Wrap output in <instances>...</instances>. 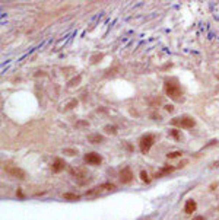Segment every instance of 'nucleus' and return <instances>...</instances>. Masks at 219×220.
Returning a JSON list of instances; mask_svg holds the SVG:
<instances>
[{"label":"nucleus","instance_id":"ddd939ff","mask_svg":"<svg viewBox=\"0 0 219 220\" xmlns=\"http://www.w3.org/2000/svg\"><path fill=\"white\" fill-rule=\"evenodd\" d=\"M63 197H64L66 200H75V201L80 198V197H79L77 194H70V192H66V194H63Z\"/></svg>","mask_w":219,"mask_h":220},{"label":"nucleus","instance_id":"2eb2a0df","mask_svg":"<svg viewBox=\"0 0 219 220\" xmlns=\"http://www.w3.org/2000/svg\"><path fill=\"white\" fill-rule=\"evenodd\" d=\"M183 153L181 152H171V153H168L167 156H168V159H175V158H178V156H181Z\"/></svg>","mask_w":219,"mask_h":220},{"label":"nucleus","instance_id":"1a4fd4ad","mask_svg":"<svg viewBox=\"0 0 219 220\" xmlns=\"http://www.w3.org/2000/svg\"><path fill=\"white\" fill-rule=\"evenodd\" d=\"M196 208H197V204H196V201H194V200H187V201H186L184 211H186L187 214L194 213V211H196Z\"/></svg>","mask_w":219,"mask_h":220},{"label":"nucleus","instance_id":"f257e3e1","mask_svg":"<svg viewBox=\"0 0 219 220\" xmlns=\"http://www.w3.org/2000/svg\"><path fill=\"white\" fill-rule=\"evenodd\" d=\"M165 92H167V95H168L171 99H174V101H180V99H181V95H183V93H181V87H180L177 79H169V80L165 82Z\"/></svg>","mask_w":219,"mask_h":220},{"label":"nucleus","instance_id":"39448f33","mask_svg":"<svg viewBox=\"0 0 219 220\" xmlns=\"http://www.w3.org/2000/svg\"><path fill=\"white\" fill-rule=\"evenodd\" d=\"M85 162L89 163V165H99V163L102 162V158H101L98 153L91 152V153H86V155H85Z\"/></svg>","mask_w":219,"mask_h":220},{"label":"nucleus","instance_id":"7ed1b4c3","mask_svg":"<svg viewBox=\"0 0 219 220\" xmlns=\"http://www.w3.org/2000/svg\"><path fill=\"white\" fill-rule=\"evenodd\" d=\"M171 123H172L174 126H180V127H183V128H191V127H194V126H196V121H194L191 117H188V115L174 118Z\"/></svg>","mask_w":219,"mask_h":220},{"label":"nucleus","instance_id":"f03ea898","mask_svg":"<svg viewBox=\"0 0 219 220\" xmlns=\"http://www.w3.org/2000/svg\"><path fill=\"white\" fill-rule=\"evenodd\" d=\"M153 143H155V136H153V134H146V136H143V137L140 139V142H139L140 152H142V153H148V152L151 150V147L153 146Z\"/></svg>","mask_w":219,"mask_h":220},{"label":"nucleus","instance_id":"412c9836","mask_svg":"<svg viewBox=\"0 0 219 220\" xmlns=\"http://www.w3.org/2000/svg\"><path fill=\"white\" fill-rule=\"evenodd\" d=\"M193 220H204V219H203V217H202V216H197V217H194V219H193Z\"/></svg>","mask_w":219,"mask_h":220},{"label":"nucleus","instance_id":"9b49d317","mask_svg":"<svg viewBox=\"0 0 219 220\" xmlns=\"http://www.w3.org/2000/svg\"><path fill=\"white\" fill-rule=\"evenodd\" d=\"M72 175H75L76 178H83L85 176V171L83 169H72Z\"/></svg>","mask_w":219,"mask_h":220},{"label":"nucleus","instance_id":"9d476101","mask_svg":"<svg viewBox=\"0 0 219 220\" xmlns=\"http://www.w3.org/2000/svg\"><path fill=\"white\" fill-rule=\"evenodd\" d=\"M88 140H89L91 143H95V144H96V143H101V142L104 140V137L99 136V134H92V136L88 137Z\"/></svg>","mask_w":219,"mask_h":220},{"label":"nucleus","instance_id":"aec40b11","mask_svg":"<svg viewBox=\"0 0 219 220\" xmlns=\"http://www.w3.org/2000/svg\"><path fill=\"white\" fill-rule=\"evenodd\" d=\"M64 153H69L70 156H73V155H76V152H75V150H70V149H66V150H64Z\"/></svg>","mask_w":219,"mask_h":220},{"label":"nucleus","instance_id":"a211bd4d","mask_svg":"<svg viewBox=\"0 0 219 220\" xmlns=\"http://www.w3.org/2000/svg\"><path fill=\"white\" fill-rule=\"evenodd\" d=\"M165 109H167L168 112H172V111H174V106H172V105H165Z\"/></svg>","mask_w":219,"mask_h":220},{"label":"nucleus","instance_id":"423d86ee","mask_svg":"<svg viewBox=\"0 0 219 220\" xmlns=\"http://www.w3.org/2000/svg\"><path fill=\"white\" fill-rule=\"evenodd\" d=\"M114 189H116V185H114V184L107 182V184H102V185L93 188V191H91V192H88V194L92 195V194H96V192H101V191H114Z\"/></svg>","mask_w":219,"mask_h":220},{"label":"nucleus","instance_id":"0eeeda50","mask_svg":"<svg viewBox=\"0 0 219 220\" xmlns=\"http://www.w3.org/2000/svg\"><path fill=\"white\" fill-rule=\"evenodd\" d=\"M64 168H66V162H64L63 159H60V158H57V159L53 162V165H51V171H53L54 174H59V172L64 171Z\"/></svg>","mask_w":219,"mask_h":220},{"label":"nucleus","instance_id":"dca6fc26","mask_svg":"<svg viewBox=\"0 0 219 220\" xmlns=\"http://www.w3.org/2000/svg\"><path fill=\"white\" fill-rule=\"evenodd\" d=\"M171 136H172V137H175V139L178 140V139H180V134H178V130H171Z\"/></svg>","mask_w":219,"mask_h":220},{"label":"nucleus","instance_id":"20e7f679","mask_svg":"<svg viewBox=\"0 0 219 220\" xmlns=\"http://www.w3.org/2000/svg\"><path fill=\"white\" fill-rule=\"evenodd\" d=\"M120 181L123 184H130L133 181V172H132V169L129 166H126V168H123L120 171Z\"/></svg>","mask_w":219,"mask_h":220},{"label":"nucleus","instance_id":"f8f14e48","mask_svg":"<svg viewBox=\"0 0 219 220\" xmlns=\"http://www.w3.org/2000/svg\"><path fill=\"white\" fill-rule=\"evenodd\" d=\"M140 179H142L143 182H146V184L151 182V178H149V175H148L146 171H140Z\"/></svg>","mask_w":219,"mask_h":220},{"label":"nucleus","instance_id":"4468645a","mask_svg":"<svg viewBox=\"0 0 219 220\" xmlns=\"http://www.w3.org/2000/svg\"><path fill=\"white\" fill-rule=\"evenodd\" d=\"M108 134H116L117 133V128L116 127H113V126H105V128H104Z\"/></svg>","mask_w":219,"mask_h":220},{"label":"nucleus","instance_id":"f3484780","mask_svg":"<svg viewBox=\"0 0 219 220\" xmlns=\"http://www.w3.org/2000/svg\"><path fill=\"white\" fill-rule=\"evenodd\" d=\"M79 80H80V76H79V77H76V79H73L72 82H69V86H75V83H77Z\"/></svg>","mask_w":219,"mask_h":220},{"label":"nucleus","instance_id":"6e6552de","mask_svg":"<svg viewBox=\"0 0 219 220\" xmlns=\"http://www.w3.org/2000/svg\"><path fill=\"white\" fill-rule=\"evenodd\" d=\"M8 172H9L12 176L18 178V179H25V178H27V174H25L22 169H19V168H9Z\"/></svg>","mask_w":219,"mask_h":220},{"label":"nucleus","instance_id":"6ab92c4d","mask_svg":"<svg viewBox=\"0 0 219 220\" xmlns=\"http://www.w3.org/2000/svg\"><path fill=\"white\" fill-rule=\"evenodd\" d=\"M171 171H174V168H164L161 174H168V172H171Z\"/></svg>","mask_w":219,"mask_h":220}]
</instances>
